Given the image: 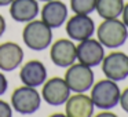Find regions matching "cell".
Here are the masks:
<instances>
[{"mask_svg": "<svg viewBox=\"0 0 128 117\" xmlns=\"http://www.w3.org/2000/svg\"><path fill=\"white\" fill-rule=\"evenodd\" d=\"M96 36L105 48L116 50L121 47L128 39V28L121 20H103L96 28Z\"/></svg>", "mask_w": 128, "mask_h": 117, "instance_id": "cell-1", "label": "cell"}, {"mask_svg": "<svg viewBox=\"0 0 128 117\" xmlns=\"http://www.w3.org/2000/svg\"><path fill=\"white\" fill-rule=\"evenodd\" d=\"M120 95H121V91H120L117 81L103 78L98 83H94L90 96L95 108L100 110H112L118 105Z\"/></svg>", "mask_w": 128, "mask_h": 117, "instance_id": "cell-2", "label": "cell"}, {"mask_svg": "<svg viewBox=\"0 0 128 117\" xmlns=\"http://www.w3.org/2000/svg\"><path fill=\"white\" fill-rule=\"evenodd\" d=\"M22 40L30 50L44 51L52 43V29L42 20H33L24 28Z\"/></svg>", "mask_w": 128, "mask_h": 117, "instance_id": "cell-3", "label": "cell"}, {"mask_svg": "<svg viewBox=\"0 0 128 117\" xmlns=\"http://www.w3.org/2000/svg\"><path fill=\"white\" fill-rule=\"evenodd\" d=\"M64 78L69 90L74 94L90 91L95 83V74L92 72V68L83 65L80 62H77V64L74 62L73 65H70Z\"/></svg>", "mask_w": 128, "mask_h": 117, "instance_id": "cell-4", "label": "cell"}, {"mask_svg": "<svg viewBox=\"0 0 128 117\" xmlns=\"http://www.w3.org/2000/svg\"><path fill=\"white\" fill-rule=\"evenodd\" d=\"M42 95L36 88L22 86L14 90L11 94V108L20 114H33L40 109Z\"/></svg>", "mask_w": 128, "mask_h": 117, "instance_id": "cell-5", "label": "cell"}, {"mask_svg": "<svg viewBox=\"0 0 128 117\" xmlns=\"http://www.w3.org/2000/svg\"><path fill=\"white\" fill-rule=\"evenodd\" d=\"M100 65L106 78L122 81L128 77V55L122 51H113L109 55H105Z\"/></svg>", "mask_w": 128, "mask_h": 117, "instance_id": "cell-6", "label": "cell"}, {"mask_svg": "<svg viewBox=\"0 0 128 117\" xmlns=\"http://www.w3.org/2000/svg\"><path fill=\"white\" fill-rule=\"evenodd\" d=\"M72 91L69 90L65 78L52 77L46 80L42 90V99L50 106H62L69 99Z\"/></svg>", "mask_w": 128, "mask_h": 117, "instance_id": "cell-7", "label": "cell"}, {"mask_svg": "<svg viewBox=\"0 0 128 117\" xmlns=\"http://www.w3.org/2000/svg\"><path fill=\"white\" fill-rule=\"evenodd\" d=\"M76 54L77 61L83 65L90 68L99 66L105 58V47L99 43V40H95L92 37L86 39L83 42H78L76 46Z\"/></svg>", "mask_w": 128, "mask_h": 117, "instance_id": "cell-8", "label": "cell"}, {"mask_svg": "<svg viewBox=\"0 0 128 117\" xmlns=\"http://www.w3.org/2000/svg\"><path fill=\"white\" fill-rule=\"evenodd\" d=\"M66 34L73 42H83L86 39L92 37L95 33V22L90 15L74 14L73 17L68 18L66 22Z\"/></svg>", "mask_w": 128, "mask_h": 117, "instance_id": "cell-9", "label": "cell"}, {"mask_svg": "<svg viewBox=\"0 0 128 117\" xmlns=\"http://www.w3.org/2000/svg\"><path fill=\"white\" fill-rule=\"evenodd\" d=\"M50 58L59 68H69L77 61L76 44L70 39H58L50 46Z\"/></svg>", "mask_w": 128, "mask_h": 117, "instance_id": "cell-10", "label": "cell"}, {"mask_svg": "<svg viewBox=\"0 0 128 117\" xmlns=\"http://www.w3.org/2000/svg\"><path fill=\"white\" fill-rule=\"evenodd\" d=\"M68 10L66 4L61 0H50L46 2L43 8L40 10V15H42V21L47 24L51 29H58L65 22L68 21Z\"/></svg>", "mask_w": 128, "mask_h": 117, "instance_id": "cell-11", "label": "cell"}, {"mask_svg": "<svg viewBox=\"0 0 128 117\" xmlns=\"http://www.w3.org/2000/svg\"><path fill=\"white\" fill-rule=\"evenodd\" d=\"M24 50L20 44L14 42H6L0 44V70L12 72L22 65Z\"/></svg>", "mask_w": 128, "mask_h": 117, "instance_id": "cell-12", "label": "cell"}, {"mask_svg": "<svg viewBox=\"0 0 128 117\" xmlns=\"http://www.w3.org/2000/svg\"><path fill=\"white\" fill-rule=\"evenodd\" d=\"M20 78L24 86L37 88L43 86L47 80V68L44 66L43 62L32 59L22 65L20 70Z\"/></svg>", "mask_w": 128, "mask_h": 117, "instance_id": "cell-13", "label": "cell"}, {"mask_svg": "<svg viewBox=\"0 0 128 117\" xmlns=\"http://www.w3.org/2000/svg\"><path fill=\"white\" fill-rule=\"evenodd\" d=\"M95 106L90 95L86 92L70 95L65 103V114L68 117H92Z\"/></svg>", "mask_w": 128, "mask_h": 117, "instance_id": "cell-14", "label": "cell"}, {"mask_svg": "<svg viewBox=\"0 0 128 117\" xmlns=\"http://www.w3.org/2000/svg\"><path fill=\"white\" fill-rule=\"evenodd\" d=\"M40 12L37 0H12L10 4V15L15 22H30Z\"/></svg>", "mask_w": 128, "mask_h": 117, "instance_id": "cell-15", "label": "cell"}, {"mask_svg": "<svg viewBox=\"0 0 128 117\" xmlns=\"http://www.w3.org/2000/svg\"><path fill=\"white\" fill-rule=\"evenodd\" d=\"M124 0H96L95 11L102 20H113L121 17Z\"/></svg>", "mask_w": 128, "mask_h": 117, "instance_id": "cell-16", "label": "cell"}, {"mask_svg": "<svg viewBox=\"0 0 128 117\" xmlns=\"http://www.w3.org/2000/svg\"><path fill=\"white\" fill-rule=\"evenodd\" d=\"M96 0H70V8L74 14L90 15L95 11Z\"/></svg>", "mask_w": 128, "mask_h": 117, "instance_id": "cell-17", "label": "cell"}, {"mask_svg": "<svg viewBox=\"0 0 128 117\" xmlns=\"http://www.w3.org/2000/svg\"><path fill=\"white\" fill-rule=\"evenodd\" d=\"M0 117H12V108L6 100L0 99Z\"/></svg>", "mask_w": 128, "mask_h": 117, "instance_id": "cell-18", "label": "cell"}, {"mask_svg": "<svg viewBox=\"0 0 128 117\" xmlns=\"http://www.w3.org/2000/svg\"><path fill=\"white\" fill-rule=\"evenodd\" d=\"M118 105L121 106V109L125 112V113H128V87L124 90V91H121Z\"/></svg>", "mask_w": 128, "mask_h": 117, "instance_id": "cell-19", "label": "cell"}, {"mask_svg": "<svg viewBox=\"0 0 128 117\" xmlns=\"http://www.w3.org/2000/svg\"><path fill=\"white\" fill-rule=\"evenodd\" d=\"M7 88H8V80H7V77L4 76V73L0 72V96L6 94Z\"/></svg>", "mask_w": 128, "mask_h": 117, "instance_id": "cell-20", "label": "cell"}, {"mask_svg": "<svg viewBox=\"0 0 128 117\" xmlns=\"http://www.w3.org/2000/svg\"><path fill=\"white\" fill-rule=\"evenodd\" d=\"M121 21L128 28V3L124 4V8H122V12H121Z\"/></svg>", "mask_w": 128, "mask_h": 117, "instance_id": "cell-21", "label": "cell"}, {"mask_svg": "<svg viewBox=\"0 0 128 117\" xmlns=\"http://www.w3.org/2000/svg\"><path fill=\"white\" fill-rule=\"evenodd\" d=\"M6 28H7V24H6V20H4V17L2 14H0V37L4 34V32H6Z\"/></svg>", "mask_w": 128, "mask_h": 117, "instance_id": "cell-22", "label": "cell"}, {"mask_svg": "<svg viewBox=\"0 0 128 117\" xmlns=\"http://www.w3.org/2000/svg\"><path fill=\"white\" fill-rule=\"evenodd\" d=\"M92 117H118V116L112 113L110 110H103V112H100V113H98L96 116H92Z\"/></svg>", "mask_w": 128, "mask_h": 117, "instance_id": "cell-23", "label": "cell"}, {"mask_svg": "<svg viewBox=\"0 0 128 117\" xmlns=\"http://www.w3.org/2000/svg\"><path fill=\"white\" fill-rule=\"evenodd\" d=\"M12 3V0H0V7H7Z\"/></svg>", "mask_w": 128, "mask_h": 117, "instance_id": "cell-24", "label": "cell"}, {"mask_svg": "<svg viewBox=\"0 0 128 117\" xmlns=\"http://www.w3.org/2000/svg\"><path fill=\"white\" fill-rule=\"evenodd\" d=\"M48 117H68L65 113H54V114H51V116H48Z\"/></svg>", "mask_w": 128, "mask_h": 117, "instance_id": "cell-25", "label": "cell"}, {"mask_svg": "<svg viewBox=\"0 0 128 117\" xmlns=\"http://www.w3.org/2000/svg\"><path fill=\"white\" fill-rule=\"evenodd\" d=\"M37 2H43V3H46V2H50V0H37Z\"/></svg>", "mask_w": 128, "mask_h": 117, "instance_id": "cell-26", "label": "cell"}]
</instances>
